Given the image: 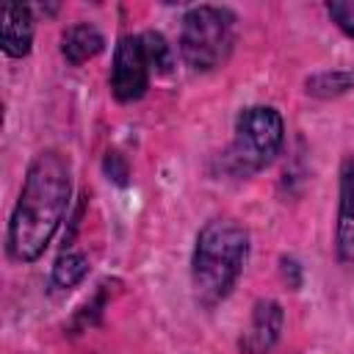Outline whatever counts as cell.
I'll list each match as a JSON object with an SVG mask.
<instances>
[{"mask_svg": "<svg viewBox=\"0 0 354 354\" xmlns=\"http://www.w3.org/2000/svg\"><path fill=\"white\" fill-rule=\"evenodd\" d=\"M72 180L69 163L61 152L47 149L28 166L19 199L8 221V254L19 263L41 257L53 241L66 207H69Z\"/></svg>", "mask_w": 354, "mask_h": 354, "instance_id": "cell-1", "label": "cell"}, {"mask_svg": "<svg viewBox=\"0 0 354 354\" xmlns=\"http://www.w3.org/2000/svg\"><path fill=\"white\" fill-rule=\"evenodd\" d=\"M246 254H249L246 230L232 218H210L196 235L194 260H191V279L196 299L207 307L221 301L241 277Z\"/></svg>", "mask_w": 354, "mask_h": 354, "instance_id": "cell-2", "label": "cell"}, {"mask_svg": "<svg viewBox=\"0 0 354 354\" xmlns=\"http://www.w3.org/2000/svg\"><path fill=\"white\" fill-rule=\"evenodd\" d=\"M235 41V17L227 8L196 6L183 17L180 53L196 72L216 69L227 61Z\"/></svg>", "mask_w": 354, "mask_h": 354, "instance_id": "cell-3", "label": "cell"}, {"mask_svg": "<svg viewBox=\"0 0 354 354\" xmlns=\"http://www.w3.org/2000/svg\"><path fill=\"white\" fill-rule=\"evenodd\" d=\"M282 138V116L268 105H252L241 111L235 122V141L227 152V160L238 174H252L277 158Z\"/></svg>", "mask_w": 354, "mask_h": 354, "instance_id": "cell-4", "label": "cell"}, {"mask_svg": "<svg viewBox=\"0 0 354 354\" xmlns=\"http://www.w3.org/2000/svg\"><path fill=\"white\" fill-rule=\"evenodd\" d=\"M149 61L144 55L141 36H122L113 50L111 66V91L119 102L141 100L149 86Z\"/></svg>", "mask_w": 354, "mask_h": 354, "instance_id": "cell-5", "label": "cell"}, {"mask_svg": "<svg viewBox=\"0 0 354 354\" xmlns=\"http://www.w3.org/2000/svg\"><path fill=\"white\" fill-rule=\"evenodd\" d=\"M282 307L271 299H263L254 304V313H252V324L249 329L243 332L241 337V348L246 354H263L268 351L277 340H279V332H282Z\"/></svg>", "mask_w": 354, "mask_h": 354, "instance_id": "cell-6", "label": "cell"}, {"mask_svg": "<svg viewBox=\"0 0 354 354\" xmlns=\"http://www.w3.org/2000/svg\"><path fill=\"white\" fill-rule=\"evenodd\" d=\"M337 254L354 266V155L340 169V202H337Z\"/></svg>", "mask_w": 354, "mask_h": 354, "instance_id": "cell-7", "label": "cell"}, {"mask_svg": "<svg viewBox=\"0 0 354 354\" xmlns=\"http://www.w3.org/2000/svg\"><path fill=\"white\" fill-rule=\"evenodd\" d=\"M33 41V11L22 3L3 6V53L8 58H22L30 53Z\"/></svg>", "mask_w": 354, "mask_h": 354, "instance_id": "cell-8", "label": "cell"}, {"mask_svg": "<svg viewBox=\"0 0 354 354\" xmlns=\"http://www.w3.org/2000/svg\"><path fill=\"white\" fill-rule=\"evenodd\" d=\"M102 47H105L102 33L94 25H86V22L66 28L64 30V39H61V53H64V58L69 64H83V61L100 55Z\"/></svg>", "mask_w": 354, "mask_h": 354, "instance_id": "cell-9", "label": "cell"}, {"mask_svg": "<svg viewBox=\"0 0 354 354\" xmlns=\"http://www.w3.org/2000/svg\"><path fill=\"white\" fill-rule=\"evenodd\" d=\"M88 271V260L80 252H64L53 266V288H75Z\"/></svg>", "mask_w": 354, "mask_h": 354, "instance_id": "cell-10", "label": "cell"}, {"mask_svg": "<svg viewBox=\"0 0 354 354\" xmlns=\"http://www.w3.org/2000/svg\"><path fill=\"white\" fill-rule=\"evenodd\" d=\"M141 44H144V55L149 61V69L155 75H169L171 66H174V53H171V44L155 33V30H147L141 33Z\"/></svg>", "mask_w": 354, "mask_h": 354, "instance_id": "cell-11", "label": "cell"}, {"mask_svg": "<svg viewBox=\"0 0 354 354\" xmlns=\"http://www.w3.org/2000/svg\"><path fill=\"white\" fill-rule=\"evenodd\" d=\"M354 88V72H324L307 80V91L315 97H332Z\"/></svg>", "mask_w": 354, "mask_h": 354, "instance_id": "cell-12", "label": "cell"}, {"mask_svg": "<svg viewBox=\"0 0 354 354\" xmlns=\"http://www.w3.org/2000/svg\"><path fill=\"white\" fill-rule=\"evenodd\" d=\"M326 11H329V17L340 25L343 33L354 36V3H329Z\"/></svg>", "mask_w": 354, "mask_h": 354, "instance_id": "cell-13", "label": "cell"}]
</instances>
